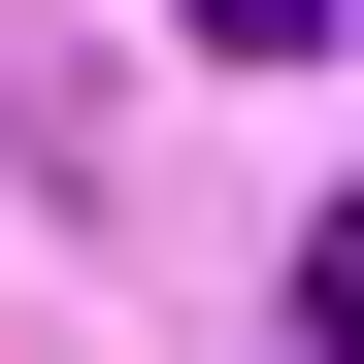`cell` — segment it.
Returning a JSON list of instances; mask_svg holds the SVG:
<instances>
[{
	"mask_svg": "<svg viewBox=\"0 0 364 364\" xmlns=\"http://www.w3.org/2000/svg\"><path fill=\"white\" fill-rule=\"evenodd\" d=\"M298 364H364V199H331V232H298Z\"/></svg>",
	"mask_w": 364,
	"mask_h": 364,
	"instance_id": "obj_1",
	"label": "cell"
}]
</instances>
